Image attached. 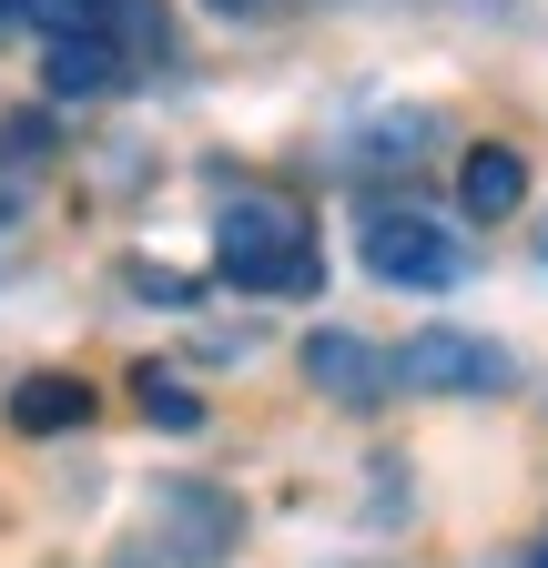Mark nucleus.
Segmentation results:
<instances>
[{
  "mask_svg": "<svg viewBox=\"0 0 548 568\" xmlns=\"http://www.w3.org/2000/svg\"><path fill=\"white\" fill-rule=\"evenodd\" d=\"M214 274L234 295H315L325 254H315V224L295 203H224L214 213Z\"/></svg>",
  "mask_w": 548,
  "mask_h": 568,
  "instance_id": "obj_1",
  "label": "nucleus"
},
{
  "mask_svg": "<svg viewBox=\"0 0 548 568\" xmlns=\"http://www.w3.org/2000/svg\"><path fill=\"white\" fill-rule=\"evenodd\" d=\"M356 254H366L376 284H396V295H447V284H457V234L437 224V213H406V203L366 213Z\"/></svg>",
  "mask_w": 548,
  "mask_h": 568,
  "instance_id": "obj_2",
  "label": "nucleus"
},
{
  "mask_svg": "<svg viewBox=\"0 0 548 568\" xmlns=\"http://www.w3.org/2000/svg\"><path fill=\"white\" fill-rule=\"evenodd\" d=\"M396 386H417V396H508V386H518V355L488 345V335L427 325V335L396 345Z\"/></svg>",
  "mask_w": 548,
  "mask_h": 568,
  "instance_id": "obj_3",
  "label": "nucleus"
},
{
  "mask_svg": "<svg viewBox=\"0 0 548 568\" xmlns=\"http://www.w3.org/2000/svg\"><path fill=\"white\" fill-rule=\"evenodd\" d=\"M386 366H396V355H376L366 335H335V325L305 335V376H315L335 406H376V396H386Z\"/></svg>",
  "mask_w": 548,
  "mask_h": 568,
  "instance_id": "obj_4",
  "label": "nucleus"
},
{
  "mask_svg": "<svg viewBox=\"0 0 548 568\" xmlns=\"http://www.w3.org/2000/svg\"><path fill=\"white\" fill-rule=\"evenodd\" d=\"M41 82H51L61 102L112 92V82H122V31H61V41H41Z\"/></svg>",
  "mask_w": 548,
  "mask_h": 568,
  "instance_id": "obj_5",
  "label": "nucleus"
},
{
  "mask_svg": "<svg viewBox=\"0 0 548 568\" xmlns=\"http://www.w3.org/2000/svg\"><path fill=\"white\" fill-rule=\"evenodd\" d=\"M457 203L477 213V224H508V213L528 203V163L508 153V142H477V153L457 163Z\"/></svg>",
  "mask_w": 548,
  "mask_h": 568,
  "instance_id": "obj_6",
  "label": "nucleus"
},
{
  "mask_svg": "<svg viewBox=\"0 0 548 568\" xmlns=\"http://www.w3.org/2000/svg\"><path fill=\"white\" fill-rule=\"evenodd\" d=\"M0 21L41 31V41H61V31H143V0H0Z\"/></svg>",
  "mask_w": 548,
  "mask_h": 568,
  "instance_id": "obj_7",
  "label": "nucleus"
},
{
  "mask_svg": "<svg viewBox=\"0 0 548 568\" xmlns=\"http://www.w3.org/2000/svg\"><path fill=\"white\" fill-rule=\"evenodd\" d=\"M41 163H51V122H0V234H11L21 213H31Z\"/></svg>",
  "mask_w": 548,
  "mask_h": 568,
  "instance_id": "obj_8",
  "label": "nucleus"
},
{
  "mask_svg": "<svg viewBox=\"0 0 548 568\" xmlns=\"http://www.w3.org/2000/svg\"><path fill=\"white\" fill-rule=\"evenodd\" d=\"M82 416H92V386L82 376H31L11 396V426H21V437H51V426H82Z\"/></svg>",
  "mask_w": 548,
  "mask_h": 568,
  "instance_id": "obj_9",
  "label": "nucleus"
},
{
  "mask_svg": "<svg viewBox=\"0 0 548 568\" xmlns=\"http://www.w3.org/2000/svg\"><path fill=\"white\" fill-rule=\"evenodd\" d=\"M132 396H143V416H153V426H173V437H193V426H203V396H193V386H173V366H143V376H132Z\"/></svg>",
  "mask_w": 548,
  "mask_h": 568,
  "instance_id": "obj_10",
  "label": "nucleus"
},
{
  "mask_svg": "<svg viewBox=\"0 0 548 568\" xmlns=\"http://www.w3.org/2000/svg\"><path fill=\"white\" fill-rule=\"evenodd\" d=\"M417 153H427V112H386L366 132V163H417Z\"/></svg>",
  "mask_w": 548,
  "mask_h": 568,
  "instance_id": "obj_11",
  "label": "nucleus"
},
{
  "mask_svg": "<svg viewBox=\"0 0 548 568\" xmlns=\"http://www.w3.org/2000/svg\"><path fill=\"white\" fill-rule=\"evenodd\" d=\"M203 11H214V21H264L274 0H203Z\"/></svg>",
  "mask_w": 548,
  "mask_h": 568,
  "instance_id": "obj_12",
  "label": "nucleus"
},
{
  "mask_svg": "<svg viewBox=\"0 0 548 568\" xmlns=\"http://www.w3.org/2000/svg\"><path fill=\"white\" fill-rule=\"evenodd\" d=\"M538 264H548V213H538Z\"/></svg>",
  "mask_w": 548,
  "mask_h": 568,
  "instance_id": "obj_13",
  "label": "nucleus"
},
{
  "mask_svg": "<svg viewBox=\"0 0 548 568\" xmlns=\"http://www.w3.org/2000/svg\"><path fill=\"white\" fill-rule=\"evenodd\" d=\"M528 568H548V538H538V548H528Z\"/></svg>",
  "mask_w": 548,
  "mask_h": 568,
  "instance_id": "obj_14",
  "label": "nucleus"
}]
</instances>
